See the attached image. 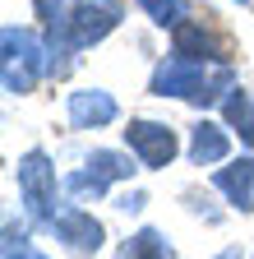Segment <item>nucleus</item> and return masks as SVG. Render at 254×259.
Wrapping results in <instances>:
<instances>
[{
    "label": "nucleus",
    "instance_id": "1",
    "mask_svg": "<svg viewBox=\"0 0 254 259\" xmlns=\"http://www.w3.org/2000/svg\"><path fill=\"white\" fill-rule=\"evenodd\" d=\"M231 88H236L231 65H208V60H185V56L162 60L153 70V83H148L153 97H180L189 107H213Z\"/></svg>",
    "mask_w": 254,
    "mask_h": 259
},
{
    "label": "nucleus",
    "instance_id": "2",
    "mask_svg": "<svg viewBox=\"0 0 254 259\" xmlns=\"http://www.w3.org/2000/svg\"><path fill=\"white\" fill-rule=\"evenodd\" d=\"M0 51H5V93H33V83L46 74L51 51L46 42H37V32L28 28H5L0 32Z\"/></svg>",
    "mask_w": 254,
    "mask_h": 259
},
{
    "label": "nucleus",
    "instance_id": "3",
    "mask_svg": "<svg viewBox=\"0 0 254 259\" xmlns=\"http://www.w3.org/2000/svg\"><path fill=\"white\" fill-rule=\"evenodd\" d=\"M14 181H19V199H23V213L33 218L37 227H46L60 208H56V167L42 148H28L14 167Z\"/></svg>",
    "mask_w": 254,
    "mask_h": 259
},
{
    "label": "nucleus",
    "instance_id": "4",
    "mask_svg": "<svg viewBox=\"0 0 254 259\" xmlns=\"http://www.w3.org/2000/svg\"><path fill=\"white\" fill-rule=\"evenodd\" d=\"M125 144H130V153L139 157V167H148V171L171 167V157L180 148L176 130L167 120H130L125 125Z\"/></svg>",
    "mask_w": 254,
    "mask_h": 259
},
{
    "label": "nucleus",
    "instance_id": "5",
    "mask_svg": "<svg viewBox=\"0 0 254 259\" xmlns=\"http://www.w3.org/2000/svg\"><path fill=\"white\" fill-rule=\"evenodd\" d=\"M46 232H51L60 245H65L70 254H97L102 241H107L102 222L92 218V213H83V208H60V213L46 222Z\"/></svg>",
    "mask_w": 254,
    "mask_h": 259
},
{
    "label": "nucleus",
    "instance_id": "6",
    "mask_svg": "<svg viewBox=\"0 0 254 259\" xmlns=\"http://www.w3.org/2000/svg\"><path fill=\"white\" fill-rule=\"evenodd\" d=\"M65 111H70V125L74 130H102V125H111L120 116L116 97L102 93V88H79V93H70Z\"/></svg>",
    "mask_w": 254,
    "mask_h": 259
},
{
    "label": "nucleus",
    "instance_id": "7",
    "mask_svg": "<svg viewBox=\"0 0 254 259\" xmlns=\"http://www.w3.org/2000/svg\"><path fill=\"white\" fill-rule=\"evenodd\" d=\"M213 185L231 199V208L254 213V157H236V162H227V167H217Z\"/></svg>",
    "mask_w": 254,
    "mask_h": 259
},
{
    "label": "nucleus",
    "instance_id": "8",
    "mask_svg": "<svg viewBox=\"0 0 254 259\" xmlns=\"http://www.w3.org/2000/svg\"><path fill=\"white\" fill-rule=\"evenodd\" d=\"M176 32V51L171 56H185V60H208V65H227V51H222V42L213 37V32L204 28V23H180V28H171Z\"/></svg>",
    "mask_w": 254,
    "mask_h": 259
},
{
    "label": "nucleus",
    "instance_id": "9",
    "mask_svg": "<svg viewBox=\"0 0 254 259\" xmlns=\"http://www.w3.org/2000/svg\"><path fill=\"white\" fill-rule=\"evenodd\" d=\"M227 153H231L227 125H217V120H199L194 130H189V162L213 167V162H227Z\"/></svg>",
    "mask_w": 254,
    "mask_h": 259
},
{
    "label": "nucleus",
    "instance_id": "10",
    "mask_svg": "<svg viewBox=\"0 0 254 259\" xmlns=\"http://www.w3.org/2000/svg\"><path fill=\"white\" fill-rule=\"evenodd\" d=\"M222 111H227V130H236L240 144L254 148V93L236 83V88L227 93V107H222Z\"/></svg>",
    "mask_w": 254,
    "mask_h": 259
},
{
    "label": "nucleus",
    "instance_id": "11",
    "mask_svg": "<svg viewBox=\"0 0 254 259\" xmlns=\"http://www.w3.org/2000/svg\"><path fill=\"white\" fill-rule=\"evenodd\" d=\"M116 259H176V250H171V241L157 232V227H139V232L120 245Z\"/></svg>",
    "mask_w": 254,
    "mask_h": 259
},
{
    "label": "nucleus",
    "instance_id": "12",
    "mask_svg": "<svg viewBox=\"0 0 254 259\" xmlns=\"http://www.w3.org/2000/svg\"><path fill=\"white\" fill-rule=\"evenodd\" d=\"M83 167H92L97 176H107V181H130L139 167H134V157H125V153H116V148H97V153H88V162Z\"/></svg>",
    "mask_w": 254,
    "mask_h": 259
},
{
    "label": "nucleus",
    "instance_id": "13",
    "mask_svg": "<svg viewBox=\"0 0 254 259\" xmlns=\"http://www.w3.org/2000/svg\"><path fill=\"white\" fill-rule=\"evenodd\" d=\"M139 10L157 23V28H180L189 19V0H139Z\"/></svg>",
    "mask_w": 254,
    "mask_h": 259
},
{
    "label": "nucleus",
    "instance_id": "14",
    "mask_svg": "<svg viewBox=\"0 0 254 259\" xmlns=\"http://www.w3.org/2000/svg\"><path fill=\"white\" fill-rule=\"evenodd\" d=\"M65 190H70V194H92V199H102V194L111 190V181L97 176L92 167H83V171H70V176H65Z\"/></svg>",
    "mask_w": 254,
    "mask_h": 259
},
{
    "label": "nucleus",
    "instance_id": "15",
    "mask_svg": "<svg viewBox=\"0 0 254 259\" xmlns=\"http://www.w3.org/2000/svg\"><path fill=\"white\" fill-rule=\"evenodd\" d=\"M5 259H46V254H37L33 245H28V236H23V232L5 227Z\"/></svg>",
    "mask_w": 254,
    "mask_h": 259
},
{
    "label": "nucleus",
    "instance_id": "16",
    "mask_svg": "<svg viewBox=\"0 0 254 259\" xmlns=\"http://www.w3.org/2000/svg\"><path fill=\"white\" fill-rule=\"evenodd\" d=\"M217 259H245V254H240V245H227V250H222Z\"/></svg>",
    "mask_w": 254,
    "mask_h": 259
},
{
    "label": "nucleus",
    "instance_id": "17",
    "mask_svg": "<svg viewBox=\"0 0 254 259\" xmlns=\"http://www.w3.org/2000/svg\"><path fill=\"white\" fill-rule=\"evenodd\" d=\"M236 5H245V0H236Z\"/></svg>",
    "mask_w": 254,
    "mask_h": 259
}]
</instances>
